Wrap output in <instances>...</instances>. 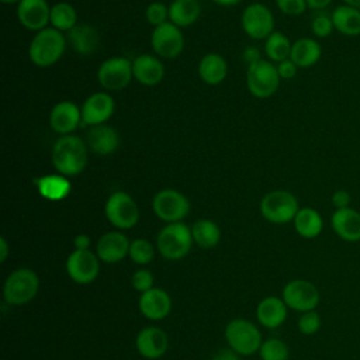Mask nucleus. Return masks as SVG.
Here are the masks:
<instances>
[{
    "label": "nucleus",
    "instance_id": "7c9ffc66",
    "mask_svg": "<svg viewBox=\"0 0 360 360\" xmlns=\"http://www.w3.org/2000/svg\"><path fill=\"white\" fill-rule=\"evenodd\" d=\"M201 13L197 0H173L169 6V18L177 27H187L193 24Z\"/></svg>",
    "mask_w": 360,
    "mask_h": 360
},
{
    "label": "nucleus",
    "instance_id": "79ce46f5",
    "mask_svg": "<svg viewBox=\"0 0 360 360\" xmlns=\"http://www.w3.org/2000/svg\"><path fill=\"white\" fill-rule=\"evenodd\" d=\"M332 205L335 207V210H342V208H347L350 207L352 202V195L347 190H336L332 197H330Z\"/></svg>",
    "mask_w": 360,
    "mask_h": 360
},
{
    "label": "nucleus",
    "instance_id": "8fccbe9b",
    "mask_svg": "<svg viewBox=\"0 0 360 360\" xmlns=\"http://www.w3.org/2000/svg\"><path fill=\"white\" fill-rule=\"evenodd\" d=\"M212 1H215L217 4H221V6H232V4L239 3L240 0H212Z\"/></svg>",
    "mask_w": 360,
    "mask_h": 360
},
{
    "label": "nucleus",
    "instance_id": "dca6fc26",
    "mask_svg": "<svg viewBox=\"0 0 360 360\" xmlns=\"http://www.w3.org/2000/svg\"><path fill=\"white\" fill-rule=\"evenodd\" d=\"M18 21L31 31L46 28L51 18V8L46 0H21L17 7Z\"/></svg>",
    "mask_w": 360,
    "mask_h": 360
},
{
    "label": "nucleus",
    "instance_id": "20e7f679",
    "mask_svg": "<svg viewBox=\"0 0 360 360\" xmlns=\"http://www.w3.org/2000/svg\"><path fill=\"white\" fill-rule=\"evenodd\" d=\"M191 243V229L183 222L169 224L158 235V250L169 260H179L187 256Z\"/></svg>",
    "mask_w": 360,
    "mask_h": 360
},
{
    "label": "nucleus",
    "instance_id": "f8f14e48",
    "mask_svg": "<svg viewBox=\"0 0 360 360\" xmlns=\"http://www.w3.org/2000/svg\"><path fill=\"white\" fill-rule=\"evenodd\" d=\"M98 256L93 252L75 249L66 260V271L77 284H89L98 276Z\"/></svg>",
    "mask_w": 360,
    "mask_h": 360
},
{
    "label": "nucleus",
    "instance_id": "2f4dec72",
    "mask_svg": "<svg viewBox=\"0 0 360 360\" xmlns=\"http://www.w3.org/2000/svg\"><path fill=\"white\" fill-rule=\"evenodd\" d=\"M193 240L202 249L217 246L221 239V231L218 225L210 219H198L191 226Z\"/></svg>",
    "mask_w": 360,
    "mask_h": 360
},
{
    "label": "nucleus",
    "instance_id": "a18cd8bd",
    "mask_svg": "<svg viewBox=\"0 0 360 360\" xmlns=\"http://www.w3.org/2000/svg\"><path fill=\"white\" fill-rule=\"evenodd\" d=\"M212 360H239L238 353L232 349H221L219 352L215 353Z\"/></svg>",
    "mask_w": 360,
    "mask_h": 360
},
{
    "label": "nucleus",
    "instance_id": "1a4fd4ad",
    "mask_svg": "<svg viewBox=\"0 0 360 360\" xmlns=\"http://www.w3.org/2000/svg\"><path fill=\"white\" fill-rule=\"evenodd\" d=\"M321 295L314 283L302 278L288 281L283 288V301L298 312L314 311L319 304Z\"/></svg>",
    "mask_w": 360,
    "mask_h": 360
},
{
    "label": "nucleus",
    "instance_id": "a19ab883",
    "mask_svg": "<svg viewBox=\"0 0 360 360\" xmlns=\"http://www.w3.org/2000/svg\"><path fill=\"white\" fill-rule=\"evenodd\" d=\"M277 7L287 15H300L307 10L305 0H276Z\"/></svg>",
    "mask_w": 360,
    "mask_h": 360
},
{
    "label": "nucleus",
    "instance_id": "c85d7f7f",
    "mask_svg": "<svg viewBox=\"0 0 360 360\" xmlns=\"http://www.w3.org/2000/svg\"><path fill=\"white\" fill-rule=\"evenodd\" d=\"M292 222L297 233L305 239L316 238L323 229V219L321 214L311 207L300 208Z\"/></svg>",
    "mask_w": 360,
    "mask_h": 360
},
{
    "label": "nucleus",
    "instance_id": "f257e3e1",
    "mask_svg": "<svg viewBox=\"0 0 360 360\" xmlns=\"http://www.w3.org/2000/svg\"><path fill=\"white\" fill-rule=\"evenodd\" d=\"M89 158L87 145L79 136L63 135L52 148V163L62 176H76L83 172Z\"/></svg>",
    "mask_w": 360,
    "mask_h": 360
},
{
    "label": "nucleus",
    "instance_id": "b1692460",
    "mask_svg": "<svg viewBox=\"0 0 360 360\" xmlns=\"http://www.w3.org/2000/svg\"><path fill=\"white\" fill-rule=\"evenodd\" d=\"M287 305L283 298L266 297L262 300L256 308L257 321L270 329L280 326L287 318Z\"/></svg>",
    "mask_w": 360,
    "mask_h": 360
},
{
    "label": "nucleus",
    "instance_id": "c9c22d12",
    "mask_svg": "<svg viewBox=\"0 0 360 360\" xmlns=\"http://www.w3.org/2000/svg\"><path fill=\"white\" fill-rule=\"evenodd\" d=\"M128 255L136 264H148L155 256V249L149 240L135 239L129 245Z\"/></svg>",
    "mask_w": 360,
    "mask_h": 360
},
{
    "label": "nucleus",
    "instance_id": "7ed1b4c3",
    "mask_svg": "<svg viewBox=\"0 0 360 360\" xmlns=\"http://www.w3.org/2000/svg\"><path fill=\"white\" fill-rule=\"evenodd\" d=\"M39 278L31 269L21 267L14 270L4 281L3 297L10 305H22L30 302L38 292Z\"/></svg>",
    "mask_w": 360,
    "mask_h": 360
},
{
    "label": "nucleus",
    "instance_id": "bb28decb",
    "mask_svg": "<svg viewBox=\"0 0 360 360\" xmlns=\"http://www.w3.org/2000/svg\"><path fill=\"white\" fill-rule=\"evenodd\" d=\"M332 22L338 32L346 37L360 35V10L352 6H338L332 14Z\"/></svg>",
    "mask_w": 360,
    "mask_h": 360
},
{
    "label": "nucleus",
    "instance_id": "f3484780",
    "mask_svg": "<svg viewBox=\"0 0 360 360\" xmlns=\"http://www.w3.org/2000/svg\"><path fill=\"white\" fill-rule=\"evenodd\" d=\"M333 232L345 242L354 243L360 240V212L352 207L335 210L330 217Z\"/></svg>",
    "mask_w": 360,
    "mask_h": 360
},
{
    "label": "nucleus",
    "instance_id": "6ab92c4d",
    "mask_svg": "<svg viewBox=\"0 0 360 360\" xmlns=\"http://www.w3.org/2000/svg\"><path fill=\"white\" fill-rule=\"evenodd\" d=\"M82 121V110L72 101L58 103L49 115L51 128L62 135H70Z\"/></svg>",
    "mask_w": 360,
    "mask_h": 360
},
{
    "label": "nucleus",
    "instance_id": "49530a36",
    "mask_svg": "<svg viewBox=\"0 0 360 360\" xmlns=\"http://www.w3.org/2000/svg\"><path fill=\"white\" fill-rule=\"evenodd\" d=\"M73 245L77 250H87L89 246H90V238L84 233H80L77 236H75V240H73Z\"/></svg>",
    "mask_w": 360,
    "mask_h": 360
},
{
    "label": "nucleus",
    "instance_id": "cd10ccee",
    "mask_svg": "<svg viewBox=\"0 0 360 360\" xmlns=\"http://www.w3.org/2000/svg\"><path fill=\"white\" fill-rule=\"evenodd\" d=\"M322 55V48L318 41L312 38H300L291 46L290 59L298 68L314 66Z\"/></svg>",
    "mask_w": 360,
    "mask_h": 360
},
{
    "label": "nucleus",
    "instance_id": "6e6552de",
    "mask_svg": "<svg viewBox=\"0 0 360 360\" xmlns=\"http://www.w3.org/2000/svg\"><path fill=\"white\" fill-rule=\"evenodd\" d=\"M104 211L110 224L118 229H129L136 225L139 219L136 202L124 191L112 193L105 202Z\"/></svg>",
    "mask_w": 360,
    "mask_h": 360
},
{
    "label": "nucleus",
    "instance_id": "f03ea898",
    "mask_svg": "<svg viewBox=\"0 0 360 360\" xmlns=\"http://www.w3.org/2000/svg\"><path fill=\"white\" fill-rule=\"evenodd\" d=\"M66 46V39L56 28H44L38 31L30 44L28 55L34 65L46 68L59 60Z\"/></svg>",
    "mask_w": 360,
    "mask_h": 360
},
{
    "label": "nucleus",
    "instance_id": "c756f323",
    "mask_svg": "<svg viewBox=\"0 0 360 360\" xmlns=\"http://www.w3.org/2000/svg\"><path fill=\"white\" fill-rule=\"evenodd\" d=\"M228 66L225 59L217 53L205 55L198 65V75L207 84H219L226 77Z\"/></svg>",
    "mask_w": 360,
    "mask_h": 360
},
{
    "label": "nucleus",
    "instance_id": "2eb2a0df",
    "mask_svg": "<svg viewBox=\"0 0 360 360\" xmlns=\"http://www.w3.org/2000/svg\"><path fill=\"white\" fill-rule=\"evenodd\" d=\"M115 103L112 97L107 93L91 94L82 105V122L84 125H101L114 112Z\"/></svg>",
    "mask_w": 360,
    "mask_h": 360
},
{
    "label": "nucleus",
    "instance_id": "4be33fe9",
    "mask_svg": "<svg viewBox=\"0 0 360 360\" xmlns=\"http://www.w3.org/2000/svg\"><path fill=\"white\" fill-rule=\"evenodd\" d=\"M87 146L97 155H110L115 152L120 145L117 131L108 125H94L87 132Z\"/></svg>",
    "mask_w": 360,
    "mask_h": 360
},
{
    "label": "nucleus",
    "instance_id": "393cba45",
    "mask_svg": "<svg viewBox=\"0 0 360 360\" xmlns=\"http://www.w3.org/2000/svg\"><path fill=\"white\" fill-rule=\"evenodd\" d=\"M68 41L73 51L82 55L93 53L100 45L98 31L89 24H77L68 31Z\"/></svg>",
    "mask_w": 360,
    "mask_h": 360
},
{
    "label": "nucleus",
    "instance_id": "3c124183",
    "mask_svg": "<svg viewBox=\"0 0 360 360\" xmlns=\"http://www.w3.org/2000/svg\"><path fill=\"white\" fill-rule=\"evenodd\" d=\"M342 1H343V4H346V6H352V7L360 10V0H342Z\"/></svg>",
    "mask_w": 360,
    "mask_h": 360
},
{
    "label": "nucleus",
    "instance_id": "603ef678",
    "mask_svg": "<svg viewBox=\"0 0 360 360\" xmlns=\"http://www.w3.org/2000/svg\"><path fill=\"white\" fill-rule=\"evenodd\" d=\"M1 1H3V3H15V1L20 3L21 0H1Z\"/></svg>",
    "mask_w": 360,
    "mask_h": 360
},
{
    "label": "nucleus",
    "instance_id": "5701e85b",
    "mask_svg": "<svg viewBox=\"0 0 360 360\" xmlns=\"http://www.w3.org/2000/svg\"><path fill=\"white\" fill-rule=\"evenodd\" d=\"M134 77L145 86L158 84L165 75V68L160 60L152 55H139L132 62Z\"/></svg>",
    "mask_w": 360,
    "mask_h": 360
},
{
    "label": "nucleus",
    "instance_id": "de8ad7c7",
    "mask_svg": "<svg viewBox=\"0 0 360 360\" xmlns=\"http://www.w3.org/2000/svg\"><path fill=\"white\" fill-rule=\"evenodd\" d=\"M307 1V6L311 7V8H315V10H321V8H325L326 6H329L332 3V0H305Z\"/></svg>",
    "mask_w": 360,
    "mask_h": 360
},
{
    "label": "nucleus",
    "instance_id": "0eeeda50",
    "mask_svg": "<svg viewBox=\"0 0 360 360\" xmlns=\"http://www.w3.org/2000/svg\"><path fill=\"white\" fill-rule=\"evenodd\" d=\"M246 83H248L249 91L255 97L267 98L273 96L278 89L280 75L277 72V68L273 63L260 59L259 62L249 65Z\"/></svg>",
    "mask_w": 360,
    "mask_h": 360
},
{
    "label": "nucleus",
    "instance_id": "e433bc0d",
    "mask_svg": "<svg viewBox=\"0 0 360 360\" xmlns=\"http://www.w3.org/2000/svg\"><path fill=\"white\" fill-rule=\"evenodd\" d=\"M322 321L319 314L314 309V311H307L302 312V315L298 319V330L302 335H314L321 329Z\"/></svg>",
    "mask_w": 360,
    "mask_h": 360
},
{
    "label": "nucleus",
    "instance_id": "aec40b11",
    "mask_svg": "<svg viewBox=\"0 0 360 360\" xmlns=\"http://www.w3.org/2000/svg\"><path fill=\"white\" fill-rule=\"evenodd\" d=\"M139 309L143 316L152 321H160L170 314V295L162 288H150L141 294Z\"/></svg>",
    "mask_w": 360,
    "mask_h": 360
},
{
    "label": "nucleus",
    "instance_id": "4468645a",
    "mask_svg": "<svg viewBox=\"0 0 360 360\" xmlns=\"http://www.w3.org/2000/svg\"><path fill=\"white\" fill-rule=\"evenodd\" d=\"M150 42L153 51L162 58H176L183 51L184 45L180 27L167 21L155 27Z\"/></svg>",
    "mask_w": 360,
    "mask_h": 360
},
{
    "label": "nucleus",
    "instance_id": "ddd939ff",
    "mask_svg": "<svg viewBox=\"0 0 360 360\" xmlns=\"http://www.w3.org/2000/svg\"><path fill=\"white\" fill-rule=\"evenodd\" d=\"M242 27L243 31L255 39L267 38L274 27V18L270 8L260 3L248 6L242 14Z\"/></svg>",
    "mask_w": 360,
    "mask_h": 360
},
{
    "label": "nucleus",
    "instance_id": "9b49d317",
    "mask_svg": "<svg viewBox=\"0 0 360 360\" xmlns=\"http://www.w3.org/2000/svg\"><path fill=\"white\" fill-rule=\"evenodd\" d=\"M132 76V62L121 56L105 59L97 72L100 84L108 90H121L127 87Z\"/></svg>",
    "mask_w": 360,
    "mask_h": 360
},
{
    "label": "nucleus",
    "instance_id": "412c9836",
    "mask_svg": "<svg viewBox=\"0 0 360 360\" xmlns=\"http://www.w3.org/2000/svg\"><path fill=\"white\" fill-rule=\"evenodd\" d=\"M169 338L165 330L156 326L142 329L136 336V349L146 359H158L166 353Z\"/></svg>",
    "mask_w": 360,
    "mask_h": 360
},
{
    "label": "nucleus",
    "instance_id": "a211bd4d",
    "mask_svg": "<svg viewBox=\"0 0 360 360\" xmlns=\"http://www.w3.org/2000/svg\"><path fill=\"white\" fill-rule=\"evenodd\" d=\"M129 245L131 242L124 233L111 231L100 236L97 240L96 252L101 262L117 263L129 253Z\"/></svg>",
    "mask_w": 360,
    "mask_h": 360
},
{
    "label": "nucleus",
    "instance_id": "a878e982",
    "mask_svg": "<svg viewBox=\"0 0 360 360\" xmlns=\"http://www.w3.org/2000/svg\"><path fill=\"white\" fill-rule=\"evenodd\" d=\"M38 193L51 201L63 200L70 193V181L62 174H48L34 179Z\"/></svg>",
    "mask_w": 360,
    "mask_h": 360
},
{
    "label": "nucleus",
    "instance_id": "9d476101",
    "mask_svg": "<svg viewBox=\"0 0 360 360\" xmlns=\"http://www.w3.org/2000/svg\"><path fill=\"white\" fill-rule=\"evenodd\" d=\"M153 212L165 222H181L190 211L188 200L179 191L166 188L159 191L152 201Z\"/></svg>",
    "mask_w": 360,
    "mask_h": 360
},
{
    "label": "nucleus",
    "instance_id": "423d86ee",
    "mask_svg": "<svg viewBox=\"0 0 360 360\" xmlns=\"http://www.w3.org/2000/svg\"><path fill=\"white\" fill-rule=\"evenodd\" d=\"M225 339L232 350L243 356L256 353L262 346L259 329L245 319L231 321L225 328Z\"/></svg>",
    "mask_w": 360,
    "mask_h": 360
},
{
    "label": "nucleus",
    "instance_id": "4c0bfd02",
    "mask_svg": "<svg viewBox=\"0 0 360 360\" xmlns=\"http://www.w3.org/2000/svg\"><path fill=\"white\" fill-rule=\"evenodd\" d=\"M167 17H169V8L166 7V4L160 1H153L146 8V20L155 27L165 24Z\"/></svg>",
    "mask_w": 360,
    "mask_h": 360
},
{
    "label": "nucleus",
    "instance_id": "39448f33",
    "mask_svg": "<svg viewBox=\"0 0 360 360\" xmlns=\"http://www.w3.org/2000/svg\"><path fill=\"white\" fill-rule=\"evenodd\" d=\"M298 210V200L292 193L285 190L270 191L260 202L262 215L273 224H287L294 221Z\"/></svg>",
    "mask_w": 360,
    "mask_h": 360
},
{
    "label": "nucleus",
    "instance_id": "58836bf2",
    "mask_svg": "<svg viewBox=\"0 0 360 360\" xmlns=\"http://www.w3.org/2000/svg\"><path fill=\"white\" fill-rule=\"evenodd\" d=\"M311 28L315 37L318 38H326L332 34V31L335 30L333 22H332V17L326 15V14H319L316 15L312 22H311Z\"/></svg>",
    "mask_w": 360,
    "mask_h": 360
},
{
    "label": "nucleus",
    "instance_id": "ea45409f",
    "mask_svg": "<svg viewBox=\"0 0 360 360\" xmlns=\"http://www.w3.org/2000/svg\"><path fill=\"white\" fill-rule=\"evenodd\" d=\"M131 283H132V287L139 291V292H145L150 288H153V276L149 270H145V269H141V270H136L134 274H132V278H131Z\"/></svg>",
    "mask_w": 360,
    "mask_h": 360
},
{
    "label": "nucleus",
    "instance_id": "f704fd0d",
    "mask_svg": "<svg viewBox=\"0 0 360 360\" xmlns=\"http://www.w3.org/2000/svg\"><path fill=\"white\" fill-rule=\"evenodd\" d=\"M262 360H288L290 350L288 346L276 338L264 340L259 349Z\"/></svg>",
    "mask_w": 360,
    "mask_h": 360
},
{
    "label": "nucleus",
    "instance_id": "09e8293b",
    "mask_svg": "<svg viewBox=\"0 0 360 360\" xmlns=\"http://www.w3.org/2000/svg\"><path fill=\"white\" fill-rule=\"evenodd\" d=\"M8 256V245L6 238H0V262H4Z\"/></svg>",
    "mask_w": 360,
    "mask_h": 360
},
{
    "label": "nucleus",
    "instance_id": "72a5a7b5",
    "mask_svg": "<svg viewBox=\"0 0 360 360\" xmlns=\"http://www.w3.org/2000/svg\"><path fill=\"white\" fill-rule=\"evenodd\" d=\"M291 42L290 39L283 34V32H271L267 38H266V44H264V51L266 55L274 60V62H283L285 59H290V53H291Z\"/></svg>",
    "mask_w": 360,
    "mask_h": 360
},
{
    "label": "nucleus",
    "instance_id": "c03bdc74",
    "mask_svg": "<svg viewBox=\"0 0 360 360\" xmlns=\"http://www.w3.org/2000/svg\"><path fill=\"white\" fill-rule=\"evenodd\" d=\"M243 59L248 65H253L260 60V52L256 46H248L243 52Z\"/></svg>",
    "mask_w": 360,
    "mask_h": 360
},
{
    "label": "nucleus",
    "instance_id": "37998d69",
    "mask_svg": "<svg viewBox=\"0 0 360 360\" xmlns=\"http://www.w3.org/2000/svg\"><path fill=\"white\" fill-rule=\"evenodd\" d=\"M297 68H298V66H297L291 59H285V60H283V62L278 63L277 72H278V75H280L281 79H291V77L295 76Z\"/></svg>",
    "mask_w": 360,
    "mask_h": 360
},
{
    "label": "nucleus",
    "instance_id": "473e14b6",
    "mask_svg": "<svg viewBox=\"0 0 360 360\" xmlns=\"http://www.w3.org/2000/svg\"><path fill=\"white\" fill-rule=\"evenodd\" d=\"M49 21L52 27L59 31H70L75 25H77V14L72 4L60 1L51 7Z\"/></svg>",
    "mask_w": 360,
    "mask_h": 360
}]
</instances>
